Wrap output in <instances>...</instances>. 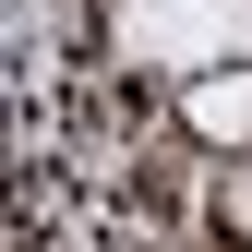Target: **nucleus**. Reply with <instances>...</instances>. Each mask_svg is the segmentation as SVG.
Listing matches in <instances>:
<instances>
[{
    "label": "nucleus",
    "mask_w": 252,
    "mask_h": 252,
    "mask_svg": "<svg viewBox=\"0 0 252 252\" xmlns=\"http://www.w3.org/2000/svg\"><path fill=\"white\" fill-rule=\"evenodd\" d=\"M168 120H180L204 156H252V60H216V72H192V84L168 96Z\"/></svg>",
    "instance_id": "f257e3e1"
},
{
    "label": "nucleus",
    "mask_w": 252,
    "mask_h": 252,
    "mask_svg": "<svg viewBox=\"0 0 252 252\" xmlns=\"http://www.w3.org/2000/svg\"><path fill=\"white\" fill-rule=\"evenodd\" d=\"M204 228L228 240V252H252V156H216V180H204Z\"/></svg>",
    "instance_id": "f03ea898"
}]
</instances>
